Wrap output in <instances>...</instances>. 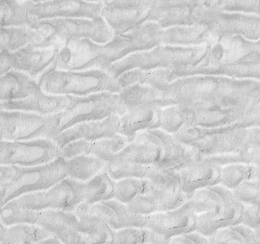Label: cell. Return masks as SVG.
<instances>
[{"mask_svg": "<svg viewBox=\"0 0 260 244\" xmlns=\"http://www.w3.org/2000/svg\"><path fill=\"white\" fill-rule=\"evenodd\" d=\"M71 96H55L44 92L38 86L27 97L17 100L0 102V109L33 112L51 115L62 112L70 106Z\"/></svg>", "mask_w": 260, "mask_h": 244, "instance_id": "cell-23", "label": "cell"}, {"mask_svg": "<svg viewBox=\"0 0 260 244\" xmlns=\"http://www.w3.org/2000/svg\"><path fill=\"white\" fill-rule=\"evenodd\" d=\"M163 29L155 22H146L125 33L115 34L105 43L88 39L70 41L58 51L55 66L65 71H107L112 64L131 54L160 45Z\"/></svg>", "mask_w": 260, "mask_h": 244, "instance_id": "cell-1", "label": "cell"}, {"mask_svg": "<svg viewBox=\"0 0 260 244\" xmlns=\"http://www.w3.org/2000/svg\"><path fill=\"white\" fill-rule=\"evenodd\" d=\"M128 143V138L119 134L109 138L93 141L78 140L61 147L60 156L68 159L79 155H89L97 156L105 162H109L113 156L120 151Z\"/></svg>", "mask_w": 260, "mask_h": 244, "instance_id": "cell-25", "label": "cell"}, {"mask_svg": "<svg viewBox=\"0 0 260 244\" xmlns=\"http://www.w3.org/2000/svg\"><path fill=\"white\" fill-rule=\"evenodd\" d=\"M198 24H204L217 39L239 36L250 41L260 39L259 16L223 12L206 7L200 14Z\"/></svg>", "mask_w": 260, "mask_h": 244, "instance_id": "cell-13", "label": "cell"}, {"mask_svg": "<svg viewBox=\"0 0 260 244\" xmlns=\"http://www.w3.org/2000/svg\"><path fill=\"white\" fill-rule=\"evenodd\" d=\"M69 177L86 182L106 168L107 162L97 156L79 155L66 159Z\"/></svg>", "mask_w": 260, "mask_h": 244, "instance_id": "cell-33", "label": "cell"}, {"mask_svg": "<svg viewBox=\"0 0 260 244\" xmlns=\"http://www.w3.org/2000/svg\"><path fill=\"white\" fill-rule=\"evenodd\" d=\"M254 179H257L260 182V166H255Z\"/></svg>", "mask_w": 260, "mask_h": 244, "instance_id": "cell-57", "label": "cell"}, {"mask_svg": "<svg viewBox=\"0 0 260 244\" xmlns=\"http://www.w3.org/2000/svg\"><path fill=\"white\" fill-rule=\"evenodd\" d=\"M33 39L30 45L36 48L62 49L69 42L88 39L105 43L112 39L114 30L101 17L96 18H55L36 22L31 27Z\"/></svg>", "mask_w": 260, "mask_h": 244, "instance_id": "cell-4", "label": "cell"}, {"mask_svg": "<svg viewBox=\"0 0 260 244\" xmlns=\"http://www.w3.org/2000/svg\"><path fill=\"white\" fill-rule=\"evenodd\" d=\"M150 143L160 150V162L157 166L164 169H179L189 162L201 159L194 147L185 145L178 141L173 134L160 129L142 131L128 141Z\"/></svg>", "mask_w": 260, "mask_h": 244, "instance_id": "cell-15", "label": "cell"}, {"mask_svg": "<svg viewBox=\"0 0 260 244\" xmlns=\"http://www.w3.org/2000/svg\"><path fill=\"white\" fill-rule=\"evenodd\" d=\"M114 243H167V240L146 227H127L115 231Z\"/></svg>", "mask_w": 260, "mask_h": 244, "instance_id": "cell-39", "label": "cell"}, {"mask_svg": "<svg viewBox=\"0 0 260 244\" xmlns=\"http://www.w3.org/2000/svg\"><path fill=\"white\" fill-rule=\"evenodd\" d=\"M20 1H31L33 3H39L44 2V1H47V0H20ZM89 2H99L101 0H87Z\"/></svg>", "mask_w": 260, "mask_h": 244, "instance_id": "cell-58", "label": "cell"}, {"mask_svg": "<svg viewBox=\"0 0 260 244\" xmlns=\"http://www.w3.org/2000/svg\"><path fill=\"white\" fill-rule=\"evenodd\" d=\"M149 195L154 200L158 211H169L181 207L186 201L176 170L164 169L157 166L147 178Z\"/></svg>", "mask_w": 260, "mask_h": 244, "instance_id": "cell-18", "label": "cell"}, {"mask_svg": "<svg viewBox=\"0 0 260 244\" xmlns=\"http://www.w3.org/2000/svg\"><path fill=\"white\" fill-rule=\"evenodd\" d=\"M157 168V165L132 164L109 162H108L105 169L114 180H119L125 178L147 179L150 173Z\"/></svg>", "mask_w": 260, "mask_h": 244, "instance_id": "cell-42", "label": "cell"}, {"mask_svg": "<svg viewBox=\"0 0 260 244\" xmlns=\"http://www.w3.org/2000/svg\"><path fill=\"white\" fill-rule=\"evenodd\" d=\"M27 12L34 21L55 18H87L101 17L103 4L87 0L25 1Z\"/></svg>", "mask_w": 260, "mask_h": 244, "instance_id": "cell-16", "label": "cell"}, {"mask_svg": "<svg viewBox=\"0 0 260 244\" xmlns=\"http://www.w3.org/2000/svg\"><path fill=\"white\" fill-rule=\"evenodd\" d=\"M103 9L110 10H138L148 7L150 0H101Z\"/></svg>", "mask_w": 260, "mask_h": 244, "instance_id": "cell-48", "label": "cell"}, {"mask_svg": "<svg viewBox=\"0 0 260 244\" xmlns=\"http://www.w3.org/2000/svg\"><path fill=\"white\" fill-rule=\"evenodd\" d=\"M233 226L243 236L246 243H260V240L257 236L255 229L242 223Z\"/></svg>", "mask_w": 260, "mask_h": 244, "instance_id": "cell-51", "label": "cell"}, {"mask_svg": "<svg viewBox=\"0 0 260 244\" xmlns=\"http://www.w3.org/2000/svg\"><path fill=\"white\" fill-rule=\"evenodd\" d=\"M224 204L223 196L215 187L197 190L187 196L182 205L197 215L217 211Z\"/></svg>", "mask_w": 260, "mask_h": 244, "instance_id": "cell-34", "label": "cell"}, {"mask_svg": "<svg viewBox=\"0 0 260 244\" xmlns=\"http://www.w3.org/2000/svg\"><path fill=\"white\" fill-rule=\"evenodd\" d=\"M214 187L223 196L224 204L217 211L197 215L196 231L207 237L220 228L239 224L242 217V203L236 198L233 191L220 184Z\"/></svg>", "mask_w": 260, "mask_h": 244, "instance_id": "cell-19", "label": "cell"}, {"mask_svg": "<svg viewBox=\"0 0 260 244\" xmlns=\"http://www.w3.org/2000/svg\"><path fill=\"white\" fill-rule=\"evenodd\" d=\"M61 147L52 139L27 141L0 140V166L32 167L47 164L60 156Z\"/></svg>", "mask_w": 260, "mask_h": 244, "instance_id": "cell-12", "label": "cell"}, {"mask_svg": "<svg viewBox=\"0 0 260 244\" xmlns=\"http://www.w3.org/2000/svg\"><path fill=\"white\" fill-rule=\"evenodd\" d=\"M148 193V179L125 178L115 180L114 199L123 204H128L140 194Z\"/></svg>", "mask_w": 260, "mask_h": 244, "instance_id": "cell-41", "label": "cell"}, {"mask_svg": "<svg viewBox=\"0 0 260 244\" xmlns=\"http://www.w3.org/2000/svg\"><path fill=\"white\" fill-rule=\"evenodd\" d=\"M58 51L55 48H36L29 44L10 52L12 69L24 73L37 81L49 69L56 67Z\"/></svg>", "mask_w": 260, "mask_h": 244, "instance_id": "cell-21", "label": "cell"}, {"mask_svg": "<svg viewBox=\"0 0 260 244\" xmlns=\"http://www.w3.org/2000/svg\"><path fill=\"white\" fill-rule=\"evenodd\" d=\"M78 219L80 243H114L115 230L105 222L90 216Z\"/></svg>", "mask_w": 260, "mask_h": 244, "instance_id": "cell-32", "label": "cell"}, {"mask_svg": "<svg viewBox=\"0 0 260 244\" xmlns=\"http://www.w3.org/2000/svg\"><path fill=\"white\" fill-rule=\"evenodd\" d=\"M0 132L7 141L50 139V115L0 109Z\"/></svg>", "mask_w": 260, "mask_h": 244, "instance_id": "cell-14", "label": "cell"}, {"mask_svg": "<svg viewBox=\"0 0 260 244\" xmlns=\"http://www.w3.org/2000/svg\"><path fill=\"white\" fill-rule=\"evenodd\" d=\"M168 243H209V239L207 236L195 230L174 236L168 241Z\"/></svg>", "mask_w": 260, "mask_h": 244, "instance_id": "cell-50", "label": "cell"}, {"mask_svg": "<svg viewBox=\"0 0 260 244\" xmlns=\"http://www.w3.org/2000/svg\"><path fill=\"white\" fill-rule=\"evenodd\" d=\"M209 243H246L234 226L220 228L208 236Z\"/></svg>", "mask_w": 260, "mask_h": 244, "instance_id": "cell-47", "label": "cell"}, {"mask_svg": "<svg viewBox=\"0 0 260 244\" xmlns=\"http://www.w3.org/2000/svg\"><path fill=\"white\" fill-rule=\"evenodd\" d=\"M255 167V165L242 162L222 166L219 184L233 191L244 181L254 179Z\"/></svg>", "mask_w": 260, "mask_h": 244, "instance_id": "cell-40", "label": "cell"}, {"mask_svg": "<svg viewBox=\"0 0 260 244\" xmlns=\"http://www.w3.org/2000/svg\"><path fill=\"white\" fill-rule=\"evenodd\" d=\"M33 36L30 27H0V52H12L29 45Z\"/></svg>", "mask_w": 260, "mask_h": 244, "instance_id": "cell-38", "label": "cell"}, {"mask_svg": "<svg viewBox=\"0 0 260 244\" xmlns=\"http://www.w3.org/2000/svg\"><path fill=\"white\" fill-rule=\"evenodd\" d=\"M173 80L193 75L223 76L260 81V39L250 41L239 36L217 39L200 64L172 71Z\"/></svg>", "mask_w": 260, "mask_h": 244, "instance_id": "cell-2", "label": "cell"}, {"mask_svg": "<svg viewBox=\"0 0 260 244\" xmlns=\"http://www.w3.org/2000/svg\"><path fill=\"white\" fill-rule=\"evenodd\" d=\"M215 9L223 12L241 13L260 17V0H217Z\"/></svg>", "mask_w": 260, "mask_h": 244, "instance_id": "cell-44", "label": "cell"}, {"mask_svg": "<svg viewBox=\"0 0 260 244\" xmlns=\"http://www.w3.org/2000/svg\"><path fill=\"white\" fill-rule=\"evenodd\" d=\"M119 95L126 109L137 106H154L162 109L172 106L165 97L164 90L144 84H136L124 87Z\"/></svg>", "mask_w": 260, "mask_h": 244, "instance_id": "cell-28", "label": "cell"}, {"mask_svg": "<svg viewBox=\"0 0 260 244\" xmlns=\"http://www.w3.org/2000/svg\"><path fill=\"white\" fill-rule=\"evenodd\" d=\"M211 45H200L182 47L173 45H158L149 50L140 51L131 54L124 59L112 64L109 72L116 78L131 70L150 71L157 69L182 70L190 68L200 64L208 53Z\"/></svg>", "mask_w": 260, "mask_h": 244, "instance_id": "cell-5", "label": "cell"}, {"mask_svg": "<svg viewBox=\"0 0 260 244\" xmlns=\"http://www.w3.org/2000/svg\"><path fill=\"white\" fill-rule=\"evenodd\" d=\"M110 162L157 166L160 162V153L156 146L150 143L131 141Z\"/></svg>", "mask_w": 260, "mask_h": 244, "instance_id": "cell-31", "label": "cell"}, {"mask_svg": "<svg viewBox=\"0 0 260 244\" xmlns=\"http://www.w3.org/2000/svg\"><path fill=\"white\" fill-rule=\"evenodd\" d=\"M172 71L169 69H157L150 71L135 69L123 73L117 77L116 80L122 89L133 84H139L165 90L173 81Z\"/></svg>", "mask_w": 260, "mask_h": 244, "instance_id": "cell-30", "label": "cell"}, {"mask_svg": "<svg viewBox=\"0 0 260 244\" xmlns=\"http://www.w3.org/2000/svg\"><path fill=\"white\" fill-rule=\"evenodd\" d=\"M37 83L44 92L55 96H86L105 92L119 93L122 90L116 78L99 69L65 71L52 67Z\"/></svg>", "mask_w": 260, "mask_h": 244, "instance_id": "cell-7", "label": "cell"}, {"mask_svg": "<svg viewBox=\"0 0 260 244\" xmlns=\"http://www.w3.org/2000/svg\"><path fill=\"white\" fill-rule=\"evenodd\" d=\"M35 23L27 12L25 1L0 0V27H31Z\"/></svg>", "mask_w": 260, "mask_h": 244, "instance_id": "cell-36", "label": "cell"}, {"mask_svg": "<svg viewBox=\"0 0 260 244\" xmlns=\"http://www.w3.org/2000/svg\"><path fill=\"white\" fill-rule=\"evenodd\" d=\"M7 167H8V166H0V173H1V172H4V171L7 169Z\"/></svg>", "mask_w": 260, "mask_h": 244, "instance_id": "cell-60", "label": "cell"}, {"mask_svg": "<svg viewBox=\"0 0 260 244\" xmlns=\"http://www.w3.org/2000/svg\"><path fill=\"white\" fill-rule=\"evenodd\" d=\"M180 179L182 191L187 196L197 190L220 184L221 166L201 158L175 169Z\"/></svg>", "mask_w": 260, "mask_h": 244, "instance_id": "cell-24", "label": "cell"}, {"mask_svg": "<svg viewBox=\"0 0 260 244\" xmlns=\"http://www.w3.org/2000/svg\"><path fill=\"white\" fill-rule=\"evenodd\" d=\"M217 39L204 24L192 26H174L164 28L160 45L192 47L200 45H213Z\"/></svg>", "mask_w": 260, "mask_h": 244, "instance_id": "cell-27", "label": "cell"}, {"mask_svg": "<svg viewBox=\"0 0 260 244\" xmlns=\"http://www.w3.org/2000/svg\"><path fill=\"white\" fill-rule=\"evenodd\" d=\"M39 86L24 73L11 70L0 77V102L23 99Z\"/></svg>", "mask_w": 260, "mask_h": 244, "instance_id": "cell-29", "label": "cell"}, {"mask_svg": "<svg viewBox=\"0 0 260 244\" xmlns=\"http://www.w3.org/2000/svg\"><path fill=\"white\" fill-rule=\"evenodd\" d=\"M197 215L183 205L169 211H157L149 215L144 227L169 240L174 236L197 229Z\"/></svg>", "mask_w": 260, "mask_h": 244, "instance_id": "cell-20", "label": "cell"}, {"mask_svg": "<svg viewBox=\"0 0 260 244\" xmlns=\"http://www.w3.org/2000/svg\"><path fill=\"white\" fill-rule=\"evenodd\" d=\"M0 219L6 226L20 223L37 225L56 236L62 243H80L79 219L74 211L56 209L1 210Z\"/></svg>", "mask_w": 260, "mask_h": 244, "instance_id": "cell-11", "label": "cell"}, {"mask_svg": "<svg viewBox=\"0 0 260 244\" xmlns=\"http://www.w3.org/2000/svg\"><path fill=\"white\" fill-rule=\"evenodd\" d=\"M12 69L10 52H0V77L7 74Z\"/></svg>", "mask_w": 260, "mask_h": 244, "instance_id": "cell-54", "label": "cell"}, {"mask_svg": "<svg viewBox=\"0 0 260 244\" xmlns=\"http://www.w3.org/2000/svg\"><path fill=\"white\" fill-rule=\"evenodd\" d=\"M161 109L154 106H137L127 109L119 118V134L129 140L142 131L160 129Z\"/></svg>", "mask_w": 260, "mask_h": 244, "instance_id": "cell-26", "label": "cell"}, {"mask_svg": "<svg viewBox=\"0 0 260 244\" xmlns=\"http://www.w3.org/2000/svg\"><path fill=\"white\" fill-rule=\"evenodd\" d=\"M50 236V232L37 225L15 223L7 226L2 243H42Z\"/></svg>", "mask_w": 260, "mask_h": 244, "instance_id": "cell-35", "label": "cell"}, {"mask_svg": "<svg viewBox=\"0 0 260 244\" xmlns=\"http://www.w3.org/2000/svg\"><path fill=\"white\" fill-rule=\"evenodd\" d=\"M246 156V163L260 166V147L244 148Z\"/></svg>", "mask_w": 260, "mask_h": 244, "instance_id": "cell-53", "label": "cell"}, {"mask_svg": "<svg viewBox=\"0 0 260 244\" xmlns=\"http://www.w3.org/2000/svg\"><path fill=\"white\" fill-rule=\"evenodd\" d=\"M241 92L239 79L210 75L179 77L164 90L165 97L172 106L179 105L188 109L217 107L231 111L239 116Z\"/></svg>", "mask_w": 260, "mask_h": 244, "instance_id": "cell-3", "label": "cell"}, {"mask_svg": "<svg viewBox=\"0 0 260 244\" xmlns=\"http://www.w3.org/2000/svg\"><path fill=\"white\" fill-rule=\"evenodd\" d=\"M217 0H150L148 7L139 10L137 25L155 22L162 28L198 24L201 10L215 9Z\"/></svg>", "mask_w": 260, "mask_h": 244, "instance_id": "cell-10", "label": "cell"}, {"mask_svg": "<svg viewBox=\"0 0 260 244\" xmlns=\"http://www.w3.org/2000/svg\"><path fill=\"white\" fill-rule=\"evenodd\" d=\"M0 140H2V136H1V132H0Z\"/></svg>", "mask_w": 260, "mask_h": 244, "instance_id": "cell-61", "label": "cell"}, {"mask_svg": "<svg viewBox=\"0 0 260 244\" xmlns=\"http://www.w3.org/2000/svg\"><path fill=\"white\" fill-rule=\"evenodd\" d=\"M255 147H260V127H248V134L243 148Z\"/></svg>", "mask_w": 260, "mask_h": 244, "instance_id": "cell-52", "label": "cell"}, {"mask_svg": "<svg viewBox=\"0 0 260 244\" xmlns=\"http://www.w3.org/2000/svg\"><path fill=\"white\" fill-rule=\"evenodd\" d=\"M42 243H62V242H61L56 236L52 235V236H49V237L44 239Z\"/></svg>", "mask_w": 260, "mask_h": 244, "instance_id": "cell-55", "label": "cell"}, {"mask_svg": "<svg viewBox=\"0 0 260 244\" xmlns=\"http://www.w3.org/2000/svg\"><path fill=\"white\" fill-rule=\"evenodd\" d=\"M120 115H112L105 119L76 124L52 137L59 147L78 140L93 141L109 138L119 134Z\"/></svg>", "mask_w": 260, "mask_h": 244, "instance_id": "cell-22", "label": "cell"}, {"mask_svg": "<svg viewBox=\"0 0 260 244\" xmlns=\"http://www.w3.org/2000/svg\"><path fill=\"white\" fill-rule=\"evenodd\" d=\"M255 232H256L257 236H258V239L260 240V226L258 228L255 229Z\"/></svg>", "mask_w": 260, "mask_h": 244, "instance_id": "cell-59", "label": "cell"}, {"mask_svg": "<svg viewBox=\"0 0 260 244\" xmlns=\"http://www.w3.org/2000/svg\"><path fill=\"white\" fill-rule=\"evenodd\" d=\"M183 126H185L183 108L179 105L162 108L160 130L171 134H175Z\"/></svg>", "mask_w": 260, "mask_h": 244, "instance_id": "cell-43", "label": "cell"}, {"mask_svg": "<svg viewBox=\"0 0 260 244\" xmlns=\"http://www.w3.org/2000/svg\"><path fill=\"white\" fill-rule=\"evenodd\" d=\"M126 207L130 212L140 216H147L158 211L157 204L148 194L137 196Z\"/></svg>", "mask_w": 260, "mask_h": 244, "instance_id": "cell-46", "label": "cell"}, {"mask_svg": "<svg viewBox=\"0 0 260 244\" xmlns=\"http://www.w3.org/2000/svg\"><path fill=\"white\" fill-rule=\"evenodd\" d=\"M7 227V226H6V225L3 223V221L1 220V219H0V243H2Z\"/></svg>", "mask_w": 260, "mask_h": 244, "instance_id": "cell-56", "label": "cell"}, {"mask_svg": "<svg viewBox=\"0 0 260 244\" xmlns=\"http://www.w3.org/2000/svg\"><path fill=\"white\" fill-rule=\"evenodd\" d=\"M115 180L108 173L106 169L85 182L84 202L88 204L113 199Z\"/></svg>", "mask_w": 260, "mask_h": 244, "instance_id": "cell-37", "label": "cell"}, {"mask_svg": "<svg viewBox=\"0 0 260 244\" xmlns=\"http://www.w3.org/2000/svg\"><path fill=\"white\" fill-rule=\"evenodd\" d=\"M233 193L241 202L256 204L260 197V182L257 179L244 181L233 190Z\"/></svg>", "mask_w": 260, "mask_h": 244, "instance_id": "cell-45", "label": "cell"}, {"mask_svg": "<svg viewBox=\"0 0 260 244\" xmlns=\"http://www.w3.org/2000/svg\"><path fill=\"white\" fill-rule=\"evenodd\" d=\"M74 212L78 218L90 216L101 219L115 231L127 227H144L147 219V216L130 212L126 204L114 198L92 204L81 203Z\"/></svg>", "mask_w": 260, "mask_h": 244, "instance_id": "cell-17", "label": "cell"}, {"mask_svg": "<svg viewBox=\"0 0 260 244\" xmlns=\"http://www.w3.org/2000/svg\"><path fill=\"white\" fill-rule=\"evenodd\" d=\"M125 111L119 93L105 92L71 96V102L67 109L50 115V139L76 124L105 119L112 115H122Z\"/></svg>", "mask_w": 260, "mask_h": 244, "instance_id": "cell-8", "label": "cell"}, {"mask_svg": "<svg viewBox=\"0 0 260 244\" xmlns=\"http://www.w3.org/2000/svg\"><path fill=\"white\" fill-rule=\"evenodd\" d=\"M241 223L255 229L260 226V207L255 204L242 203Z\"/></svg>", "mask_w": 260, "mask_h": 244, "instance_id": "cell-49", "label": "cell"}, {"mask_svg": "<svg viewBox=\"0 0 260 244\" xmlns=\"http://www.w3.org/2000/svg\"><path fill=\"white\" fill-rule=\"evenodd\" d=\"M85 182L66 177L52 188L20 196L6 204L2 210L41 211L56 209L75 211L84 202Z\"/></svg>", "mask_w": 260, "mask_h": 244, "instance_id": "cell-9", "label": "cell"}, {"mask_svg": "<svg viewBox=\"0 0 260 244\" xmlns=\"http://www.w3.org/2000/svg\"><path fill=\"white\" fill-rule=\"evenodd\" d=\"M67 176V160L61 156L41 166H8L0 173V211L17 197L49 189Z\"/></svg>", "mask_w": 260, "mask_h": 244, "instance_id": "cell-6", "label": "cell"}]
</instances>
